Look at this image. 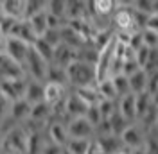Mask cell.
<instances>
[{
	"instance_id": "30bf717a",
	"label": "cell",
	"mask_w": 158,
	"mask_h": 154,
	"mask_svg": "<svg viewBox=\"0 0 158 154\" xmlns=\"http://www.w3.org/2000/svg\"><path fill=\"white\" fill-rule=\"evenodd\" d=\"M86 111H88V106L79 99L74 91L67 95V100H65V116H67V120H74V118H81V116L86 115Z\"/></svg>"
},
{
	"instance_id": "ee69618b",
	"label": "cell",
	"mask_w": 158,
	"mask_h": 154,
	"mask_svg": "<svg viewBox=\"0 0 158 154\" xmlns=\"http://www.w3.org/2000/svg\"><path fill=\"white\" fill-rule=\"evenodd\" d=\"M149 135H153V136H156L158 138V118H156V122H155V125H153V129H151Z\"/></svg>"
},
{
	"instance_id": "7402d4cb",
	"label": "cell",
	"mask_w": 158,
	"mask_h": 154,
	"mask_svg": "<svg viewBox=\"0 0 158 154\" xmlns=\"http://www.w3.org/2000/svg\"><path fill=\"white\" fill-rule=\"evenodd\" d=\"M74 93L86 104V106H97L101 102V95L97 91V86H86V88H79V90H74Z\"/></svg>"
},
{
	"instance_id": "7dc6e473",
	"label": "cell",
	"mask_w": 158,
	"mask_h": 154,
	"mask_svg": "<svg viewBox=\"0 0 158 154\" xmlns=\"http://www.w3.org/2000/svg\"><path fill=\"white\" fill-rule=\"evenodd\" d=\"M63 154H69V152H67V151H65V149H63Z\"/></svg>"
},
{
	"instance_id": "f1b7e54d",
	"label": "cell",
	"mask_w": 158,
	"mask_h": 154,
	"mask_svg": "<svg viewBox=\"0 0 158 154\" xmlns=\"http://www.w3.org/2000/svg\"><path fill=\"white\" fill-rule=\"evenodd\" d=\"M111 83H113V88H115V91H117L118 99H122V97H126V95L131 93V90H129V81H128L126 75L117 74V75L111 77Z\"/></svg>"
},
{
	"instance_id": "d6a6232c",
	"label": "cell",
	"mask_w": 158,
	"mask_h": 154,
	"mask_svg": "<svg viewBox=\"0 0 158 154\" xmlns=\"http://www.w3.org/2000/svg\"><path fill=\"white\" fill-rule=\"evenodd\" d=\"M142 41H144V47L151 48V50L158 48V32L151 29H144L142 30Z\"/></svg>"
},
{
	"instance_id": "ffe728a7",
	"label": "cell",
	"mask_w": 158,
	"mask_h": 154,
	"mask_svg": "<svg viewBox=\"0 0 158 154\" xmlns=\"http://www.w3.org/2000/svg\"><path fill=\"white\" fill-rule=\"evenodd\" d=\"M2 7L4 13L9 18L16 20H23V11H25V0H2Z\"/></svg>"
},
{
	"instance_id": "484cf974",
	"label": "cell",
	"mask_w": 158,
	"mask_h": 154,
	"mask_svg": "<svg viewBox=\"0 0 158 154\" xmlns=\"http://www.w3.org/2000/svg\"><path fill=\"white\" fill-rule=\"evenodd\" d=\"M108 122H110V127H111V135H115V136H120L126 129H128V125H131L118 111H115L113 115L110 116Z\"/></svg>"
},
{
	"instance_id": "d4e9b609",
	"label": "cell",
	"mask_w": 158,
	"mask_h": 154,
	"mask_svg": "<svg viewBox=\"0 0 158 154\" xmlns=\"http://www.w3.org/2000/svg\"><path fill=\"white\" fill-rule=\"evenodd\" d=\"M95 86H97V91H99V95H101V100H113V102L118 100L117 91H115V88H113L111 79H106V81H102V83H97Z\"/></svg>"
},
{
	"instance_id": "6da1fadb",
	"label": "cell",
	"mask_w": 158,
	"mask_h": 154,
	"mask_svg": "<svg viewBox=\"0 0 158 154\" xmlns=\"http://www.w3.org/2000/svg\"><path fill=\"white\" fill-rule=\"evenodd\" d=\"M67 75H69V86L74 90L86 86H95V67L83 63V61H74L69 68H67Z\"/></svg>"
},
{
	"instance_id": "b9f144b4",
	"label": "cell",
	"mask_w": 158,
	"mask_h": 154,
	"mask_svg": "<svg viewBox=\"0 0 158 154\" xmlns=\"http://www.w3.org/2000/svg\"><path fill=\"white\" fill-rule=\"evenodd\" d=\"M122 154H146V149H124Z\"/></svg>"
},
{
	"instance_id": "e0dca14e",
	"label": "cell",
	"mask_w": 158,
	"mask_h": 154,
	"mask_svg": "<svg viewBox=\"0 0 158 154\" xmlns=\"http://www.w3.org/2000/svg\"><path fill=\"white\" fill-rule=\"evenodd\" d=\"M43 95H45V83H40V81H32L29 79L27 88H25V95L23 100L31 104V106H36L40 102H43Z\"/></svg>"
},
{
	"instance_id": "3957f363",
	"label": "cell",
	"mask_w": 158,
	"mask_h": 154,
	"mask_svg": "<svg viewBox=\"0 0 158 154\" xmlns=\"http://www.w3.org/2000/svg\"><path fill=\"white\" fill-rule=\"evenodd\" d=\"M23 68H25V74H27L29 79L45 83V79H47V70H49V63L43 58H40L38 52L32 47H31V50H29V56H27V61H25Z\"/></svg>"
},
{
	"instance_id": "5bb4252c",
	"label": "cell",
	"mask_w": 158,
	"mask_h": 154,
	"mask_svg": "<svg viewBox=\"0 0 158 154\" xmlns=\"http://www.w3.org/2000/svg\"><path fill=\"white\" fill-rule=\"evenodd\" d=\"M67 88L54 84V83H45V95H43V102L49 104L50 107L61 104L65 99H67Z\"/></svg>"
},
{
	"instance_id": "ac0fdd59",
	"label": "cell",
	"mask_w": 158,
	"mask_h": 154,
	"mask_svg": "<svg viewBox=\"0 0 158 154\" xmlns=\"http://www.w3.org/2000/svg\"><path fill=\"white\" fill-rule=\"evenodd\" d=\"M31 122L34 124H41V125H49V122L52 120V107L45 102H40L36 106L31 107Z\"/></svg>"
},
{
	"instance_id": "8d00e7d4",
	"label": "cell",
	"mask_w": 158,
	"mask_h": 154,
	"mask_svg": "<svg viewBox=\"0 0 158 154\" xmlns=\"http://www.w3.org/2000/svg\"><path fill=\"white\" fill-rule=\"evenodd\" d=\"M9 107H11V102L2 95V93H0V122L9 115Z\"/></svg>"
},
{
	"instance_id": "e575fe53",
	"label": "cell",
	"mask_w": 158,
	"mask_h": 154,
	"mask_svg": "<svg viewBox=\"0 0 158 154\" xmlns=\"http://www.w3.org/2000/svg\"><path fill=\"white\" fill-rule=\"evenodd\" d=\"M85 118H86L94 127H97V125L102 122V116H101V111H99L97 106H90L88 111H86V115H85Z\"/></svg>"
},
{
	"instance_id": "60d3db41",
	"label": "cell",
	"mask_w": 158,
	"mask_h": 154,
	"mask_svg": "<svg viewBox=\"0 0 158 154\" xmlns=\"http://www.w3.org/2000/svg\"><path fill=\"white\" fill-rule=\"evenodd\" d=\"M86 154H104L102 151H101V147H99L97 144H95V140L92 142V145H90V149H88V152Z\"/></svg>"
},
{
	"instance_id": "836d02e7",
	"label": "cell",
	"mask_w": 158,
	"mask_h": 154,
	"mask_svg": "<svg viewBox=\"0 0 158 154\" xmlns=\"http://www.w3.org/2000/svg\"><path fill=\"white\" fill-rule=\"evenodd\" d=\"M131 7L142 14H153V0H137V2H131Z\"/></svg>"
},
{
	"instance_id": "5b68a950",
	"label": "cell",
	"mask_w": 158,
	"mask_h": 154,
	"mask_svg": "<svg viewBox=\"0 0 158 154\" xmlns=\"http://www.w3.org/2000/svg\"><path fill=\"white\" fill-rule=\"evenodd\" d=\"M67 131H69V138L74 140H90V142L95 140V127L85 116L70 120L67 124Z\"/></svg>"
},
{
	"instance_id": "7bdbcfd3",
	"label": "cell",
	"mask_w": 158,
	"mask_h": 154,
	"mask_svg": "<svg viewBox=\"0 0 158 154\" xmlns=\"http://www.w3.org/2000/svg\"><path fill=\"white\" fill-rule=\"evenodd\" d=\"M7 18H9V16H7V14L4 13V7H2V2H0V25H2V23H4V22H6Z\"/></svg>"
},
{
	"instance_id": "2e32d148",
	"label": "cell",
	"mask_w": 158,
	"mask_h": 154,
	"mask_svg": "<svg viewBox=\"0 0 158 154\" xmlns=\"http://www.w3.org/2000/svg\"><path fill=\"white\" fill-rule=\"evenodd\" d=\"M95 144L101 147V151L104 154H122V151H124L120 136H115V135L99 136V138H95Z\"/></svg>"
},
{
	"instance_id": "8992f818",
	"label": "cell",
	"mask_w": 158,
	"mask_h": 154,
	"mask_svg": "<svg viewBox=\"0 0 158 154\" xmlns=\"http://www.w3.org/2000/svg\"><path fill=\"white\" fill-rule=\"evenodd\" d=\"M29 83V77L23 79H13V81H0V93L6 97L9 102L20 100L25 95V88Z\"/></svg>"
},
{
	"instance_id": "44dd1931",
	"label": "cell",
	"mask_w": 158,
	"mask_h": 154,
	"mask_svg": "<svg viewBox=\"0 0 158 154\" xmlns=\"http://www.w3.org/2000/svg\"><path fill=\"white\" fill-rule=\"evenodd\" d=\"M45 83H54V84H59V86H69V75H67V68L56 67V65H49V70H47V79Z\"/></svg>"
},
{
	"instance_id": "9c48e42d",
	"label": "cell",
	"mask_w": 158,
	"mask_h": 154,
	"mask_svg": "<svg viewBox=\"0 0 158 154\" xmlns=\"http://www.w3.org/2000/svg\"><path fill=\"white\" fill-rule=\"evenodd\" d=\"M47 140L50 144L59 145L65 149V145L69 142V131H67V124L65 122H58V120H52L47 125Z\"/></svg>"
},
{
	"instance_id": "52a82bcc",
	"label": "cell",
	"mask_w": 158,
	"mask_h": 154,
	"mask_svg": "<svg viewBox=\"0 0 158 154\" xmlns=\"http://www.w3.org/2000/svg\"><path fill=\"white\" fill-rule=\"evenodd\" d=\"M23 77H27L25 68L15 63L7 54H0V81H13Z\"/></svg>"
},
{
	"instance_id": "603a6c76",
	"label": "cell",
	"mask_w": 158,
	"mask_h": 154,
	"mask_svg": "<svg viewBox=\"0 0 158 154\" xmlns=\"http://www.w3.org/2000/svg\"><path fill=\"white\" fill-rule=\"evenodd\" d=\"M47 13L50 16L67 23V2L65 0H49L47 2Z\"/></svg>"
},
{
	"instance_id": "9a60e30c",
	"label": "cell",
	"mask_w": 158,
	"mask_h": 154,
	"mask_svg": "<svg viewBox=\"0 0 158 154\" xmlns=\"http://www.w3.org/2000/svg\"><path fill=\"white\" fill-rule=\"evenodd\" d=\"M74 61H77V50L67 47V45H59L56 50H54V59H52V65L61 68H69Z\"/></svg>"
},
{
	"instance_id": "83f0119b",
	"label": "cell",
	"mask_w": 158,
	"mask_h": 154,
	"mask_svg": "<svg viewBox=\"0 0 158 154\" xmlns=\"http://www.w3.org/2000/svg\"><path fill=\"white\" fill-rule=\"evenodd\" d=\"M92 142L90 140H74V138H69V142L65 145V151L69 154H86Z\"/></svg>"
},
{
	"instance_id": "cb8c5ba5",
	"label": "cell",
	"mask_w": 158,
	"mask_h": 154,
	"mask_svg": "<svg viewBox=\"0 0 158 154\" xmlns=\"http://www.w3.org/2000/svg\"><path fill=\"white\" fill-rule=\"evenodd\" d=\"M31 25V29L34 30V34L41 38L47 30H49V23H47V11H43V13H40L36 16H32V18L27 20Z\"/></svg>"
},
{
	"instance_id": "d6986e66",
	"label": "cell",
	"mask_w": 158,
	"mask_h": 154,
	"mask_svg": "<svg viewBox=\"0 0 158 154\" xmlns=\"http://www.w3.org/2000/svg\"><path fill=\"white\" fill-rule=\"evenodd\" d=\"M129 81V90L133 95H140L148 91V72L146 70H138L133 75L128 77Z\"/></svg>"
},
{
	"instance_id": "ba28073f",
	"label": "cell",
	"mask_w": 158,
	"mask_h": 154,
	"mask_svg": "<svg viewBox=\"0 0 158 154\" xmlns=\"http://www.w3.org/2000/svg\"><path fill=\"white\" fill-rule=\"evenodd\" d=\"M29 50H31V45L23 43L22 39H16V38H9V39H7L6 54H7L15 63H18L20 67H23V65H25L27 56H29Z\"/></svg>"
},
{
	"instance_id": "4dcf8cb0",
	"label": "cell",
	"mask_w": 158,
	"mask_h": 154,
	"mask_svg": "<svg viewBox=\"0 0 158 154\" xmlns=\"http://www.w3.org/2000/svg\"><path fill=\"white\" fill-rule=\"evenodd\" d=\"M41 39H43L45 43H49L50 47L56 50V48L61 45V29H49L43 36H41Z\"/></svg>"
},
{
	"instance_id": "1f68e13d",
	"label": "cell",
	"mask_w": 158,
	"mask_h": 154,
	"mask_svg": "<svg viewBox=\"0 0 158 154\" xmlns=\"http://www.w3.org/2000/svg\"><path fill=\"white\" fill-rule=\"evenodd\" d=\"M117 102H118V100H117ZM117 102H113V100H101V102L97 104L102 120H108L110 116L117 111Z\"/></svg>"
},
{
	"instance_id": "f546056e",
	"label": "cell",
	"mask_w": 158,
	"mask_h": 154,
	"mask_svg": "<svg viewBox=\"0 0 158 154\" xmlns=\"http://www.w3.org/2000/svg\"><path fill=\"white\" fill-rule=\"evenodd\" d=\"M32 48L38 52L40 58H43L49 65H52V59H54V48L50 47L49 43H45L41 38H38V39H36V43L32 45Z\"/></svg>"
},
{
	"instance_id": "7c38bea8",
	"label": "cell",
	"mask_w": 158,
	"mask_h": 154,
	"mask_svg": "<svg viewBox=\"0 0 158 154\" xmlns=\"http://www.w3.org/2000/svg\"><path fill=\"white\" fill-rule=\"evenodd\" d=\"M9 38L22 39L23 43H27V45L32 47V45L36 43L38 36L34 34V30L31 29V25H29L27 20H20V22H16V23L13 25V29L9 30Z\"/></svg>"
},
{
	"instance_id": "4316f807",
	"label": "cell",
	"mask_w": 158,
	"mask_h": 154,
	"mask_svg": "<svg viewBox=\"0 0 158 154\" xmlns=\"http://www.w3.org/2000/svg\"><path fill=\"white\" fill-rule=\"evenodd\" d=\"M47 11V2L45 0H25V11H23V20H29L40 13Z\"/></svg>"
},
{
	"instance_id": "7a4b0ae2",
	"label": "cell",
	"mask_w": 158,
	"mask_h": 154,
	"mask_svg": "<svg viewBox=\"0 0 158 154\" xmlns=\"http://www.w3.org/2000/svg\"><path fill=\"white\" fill-rule=\"evenodd\" d=\"M29 145V133L23 125H16L4 135L2 154H27Z\"/></svg>"
},
{
	"instance_id": "f6af8a7d",
	"label": "cell",
	"mask_w": 158,
	"mask_h": 154,
	"mask_svg": "<svg viewBox=\"0 0 158 154\" xmlns=\"http://www.w3.org/2000/svg\"><path fill=\"white\" fill-rule=\"evenodd\" d=\"M153 13H158V0H153Z\"/></svg>"
},
{
	"instance_id": "74e56055",
	"label": "cell",
	"mask_w": 158,
	"mask_h": 154,
	"mask_svg": "<svg viewBox=\"0 0 158 154\" xmlns=\"http://www.w3.org/2000/svg\"><path fill=\"white\" fill-rule=\"evenodd\" d=\"M41 154H63V147H59V145L50 144L49 140H47V144H45V147H43V151H41Z\"/></svg>"
},
{
	"instance_id": "f35d334b",
	"label": "cell",
	"mask_w": 158,
	"mask_h": 154,
	"mask_svg": "<svg viewBox=\"0 0 158 154\" xmlns=\"http://www.w3.org/2000/svg\"><path fill=\"white\" fill-rule=\"evenodd\" d=\"M146 29H151V30H155V32H158V13H153V14L148 18Z\"/></svg>"
},
{
	"instance_id": "bcb514c9",
	"label": "cell",
	"mask_w": 158,
	"mask_h": 154,
	"mask_svg": "<svg viewBox=\"0 0 158 154\" xmlns=\"http://www.w3.org/2000/svg\"><path fill=\"white\" fill-rule=\"evenodd\" d=\"M2 145H4V135L0 133V154H2Z\"/></svg>"
},
{
	"instance_id": "277c9868",
	"label": "cell",
	"mask_w": 158,
	"mask_h": 154,
	"mask_svg": "<svg viewBox=\"0 0 158 154\" xmlns=\"http://www.w3.org/2000/svg\"><path fill=\"white\" fill-rule=\"evenodd\" d=\"M148 135H149L148 131L140 124L135 122V124L128 125V129L120 135V140H122L124 149H144Z\"/></svg>"
},
{
	"instance_id": "d590c367",
	"label": "cell",
	"mask_w": 158,
	"mask_h": 154,
	"mask_svg": "<svg viewBox=\"0 0 158 154\" xmlns=\"http://www.w3.org/2000/svg\"><path fill=\"white\" fill-rule=\"evenodd\" d=\"M146 154H158V138L153 135H148V140H146Z\"/></svg>"
},
{
	"instance_id": "8fae6325",
	"label": "cell",
	"mask_w": 158,
	"mask_h": 154,
	"mask_svg": "<svg viewBox=\"0 0 158 154\" xmlns=\"http://www.w3.org/2000/svg\"><path fill=\"white\" fill-rule=\"evenodd\" d=\"M31 104H27L23 99H20V100H15V102H11V107H9V118L11 122L15 125H22L25 124L27 120H29L31 116Z\"/></svg>"
},
{
	"instance_id": "4fadbf2b",
	"label": "cell",
	"mask_w": 158,
	"mask_h": 154,
	"mask_svg": "<svg viewBox=\"0 0 158 154\" xmlns=\"http://www.w3.org/2000/svg\"><path fill=\"white\" fill-rule=\"evenodd\" d=\"M117 111L128 120L129 124H135L137 122V97L133 93H129V95L118 99Z\"/></svg>"
},
{
	"instance_id": "ab89813d",
	"label": "cell",
	"mask_w": 158,
	"mask_h": 154,
	"mask_svg": "<svg viewBox=\"0 0 158 154\" xmlns=\"http://www.w3.org/2000/svg\"><path fill=\"white\" fill-rule=\"evenodd\" d=\"M7 39L9 36L0 29V54H6V48H7Z\"/></svg>"
}]
</instances>
